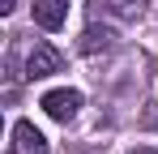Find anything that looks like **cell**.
Instances as JSON below:
<instances>
[{"label": "cell", "mask_w": 158, "mask_h": 154, "mask_svg": "<svg viewBox=\"0 0 158 154\" xmlns=\"http://www.w3.org/2000/svg\"><path fill=\"white\" fill-rule=\"evenodd\" d=\"M52 120H60V124H69L73 116H77V107H81V94L77 90H47L43 94V103H39Z\"/></svg>", "instance_id": "1"}, {"label": "cell", "mask_w": 158, "mask_h": 154, "mask_svg": "<svg viewBox=\"0 0 158 154\" xmlns=\"http://www.w3.org/2000/svg\"><path fill=\"white\" fill-rule=\"evenodd\" d=\"M60 51L56 47H47V43H39V47L26 56V77L30 81H39V77H52V73H60Z\"/></svg>", "instance_id": "2"}, {"label": "cell", "mask_w": 158, "mask_h": 154, "mask_svg": "<svg viewBox=\"0 0 158 154\" xmlns=\"http://www.w3.org/2000/svg\"><path fill=\"white\" fill-rule=\"evenodd\" d=\"M13 154H47V137L30 120H17L13 124Z\"/></svg>", "instance_id": "3"}, {"label": "cell", "mask_w": 158, "mask_h": 154, "mask_svg": "<svg viewBox=\"0 0 158 154\" xmlns=\"http://www.w3.org/2000/svg\"><path fill=\"white\" fill-rule=\"evenodd\" d=\"M69 17V0H34V22L43 30H60Z\"/></svg>", "instance_id": "4"}, {"label": "cell", "mask_w": 158, "mask_h": 154, "mask_svg": "<svg viewBox=\"0 0 158 154\" xmlns=\"http://www.w3.org/2000/svg\"><path fill=\"white\" fill-rule=\"evenodd\" d=\"M111 39H115V34H111L107 26H85V34H81L77 47L85 51V56H94V51H107V47H111Z\"/></svg>", "instance_id": "5"}, {"label": "cell", "mask_w": 158, "mask_h": 154, "mask_svg": "<svg viewBox=\"0 0 158 154\" xmlns=\"http://www.w3.org/2000/svg\"><path fill=\"white\" fill-rule=\"evenodd\" d=\"M145 124H150V128H158V103H150V111H145Z\"/></svg>", "instance_id": "6"}, {"label": "cell", "mask_w": 158, "mask_h": 154, "mask_svg": "<svg viewBox=\"0 0 158 154\" xmlns=\"http://www.w3.org/2000/svg\"><path fill=\"white\" fill-rule=\"evenodd\" d=\"M132 154H158V150H132Z\"/></svg>", "instance_id": "7"}]
</instances>
